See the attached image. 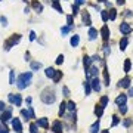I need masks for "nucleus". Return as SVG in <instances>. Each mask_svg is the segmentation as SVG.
Masks as SVG:
<instances>
[{"instance_id":"nucleus-1","label":"nucleus","mask_w":133,"mask_h":133,"mask_svg":"<svg viewBox=\"0 0 133 133\" xmlns=\"http://www.w3.org/2000/svg\"><path fill=\"white\" fill-rule=\"evenodd\" d=\"M31 77H33V74L31 73H24L19 75L18 81H16V86H18V89H25L27 86L30 84L31 81Z\"/></svg>"},{"instance_id":"nucleus-2","label":"nucleus","mask_w":133,"mask_h":133,"mask_svg":"<svg viewBox=\"0 0 133 133\" xmlns=\"http://www.w3.org/2000/svg\"><path fill=\"white\" fill-rule=\"evenodd\" d=\"M42 101L46 105H50V103H53L55 102V99H56V96H55V92L53 90H50V89H46V90L42 93Z\"/></svg>"},{"instance_id":"nucleus-3","label":"nucleus","mask_w":133,"mask_h":133,"mask_svg":"<svg viewBox=\"0 0 133 133\" xmlns=\"http://www.w3.org/2000/svg\"><path fill=\"white\" fill-rule=\"evenodd\" d=\"M19 40H21V36H19V34H13V36L11 37V39H9L6 43H5V49H6V50H9V49L13 46V44L19 43Z\"/></svg>"},{"instance_id":"nucleus-4","label":"nucleus","mask_w":133,"mask_h":133,"mask_svg":"<svg viewBox=\"0 0 133 133\" xmlns=\"http://www.w3.org/2000/svg\"><path fill=\"white\" fill-rule=\"evenodd\" d=\"M9 118H12V108H7V109H5L3 112H2V115H0V120L3 121H7Z\"/></svg>"},{"instance_id":"nucleus-5","label":"nucleus","mask_w":133,"mask_h":133,"mask_svg":"<svg viewBox=\"0 0 133 133\" xmlns=\"http://www.w3.org/2000/svg\"><path fill=\"white\" fill-rule=\"evenodd\" d=\"M120 31L123 34H130V33H132V27L127 24V22H123V24L120 25Z\"/></svg>"},{"instance_id":"nucleus-6","label":"nucleus","mask_w":133,"mask_h":133,"mask_svg":"<svg viewBox=\"0 0 133 133\" xmlns=\"http://www.w3.org/2000/svg\"><path fill=\"white\" fill-rule=\"evenodd\" d=\"M12 127L15 129V132H16V133H21V130H22L21 121H19L18 118H13V120H12Z\"/></svg>"},{"instance_id":"nucleus-7","label":"nucleus","mask_w":133,"mask_h":133,"mask_svg":"<svg viewBox=\"0 0 133 133\" xmlns=\"http://www.w3.org/2000/svg\"><path fill=\"white\" fill-rule=\"evenodd\" d=\"M101 34H102V39L105 40V42L109 39V30H108V25H107V24L101 28Z\"/></svg>"},{"instance_id":"nucleus-8","label":"nucleus","mask_w":133,"mask_h":133,"mask_svg":"<svg viewBox=\"0 0 133 133\" xmlns=\"http://www.w3.org/2000/svg\"><path fill=\"white\" fill-rule=\"evenodd\" d=\"M52 130L55 133H62V123L61 121H55L53 124H52Z\"/></svg>"},{"instance_id":"nucleus-9","label":"nucleus","mask_w":133,"mask_h":133,"mask_svg":"<svg viewBox=\"0 0 133 133\" xmlns=\"http://www.w3.org/2000/svg\"><path fill=\"white\" fill-rule=\"evenodd\" d=\"M99 83H101L99 79L95 77V79L92 80V89H93V90H96V92H99V90H101V84H99Z\"/></svg>"},{"instance_id":"nucleus-10","label":"nucleus","mask_w":133,"mask_h":133,"mask_svg":"<svg viewBox=\"0 0 133 133\" xmlns=\"http://www.w3.org/2000/svg\"><path fill=\"white\" fill-rule=\"evenodd\" d=\"M37 126L43 127V129H48V127H49L48 118H39V120H37Z\"/></svg>"},{"instance_id":"nucleus-11","label":"nucleus","mask_w":133,"mask_h":133,"mask_svg":"<svg viewBox=\"0 0 133 133\" xmlns=\"http://www.w3.org/2000/svg\"><path fill=\"white\" fill-rule=\"evenodd\" d=\"M126 99H127L126 95H120V96H117V99H115V103H117V105H124V103H126Z\"/></svg>"},{"instance_id":"nucleus-12","label":"nucleus","mask_w":133,"mask_h":133,"mask_svg":"<svg viewBox=\"0 0 133 133\" xmlns=\"http://www.w3.org/2000/svg\"><path fill=\"white\" fill-rule=\"evenodd\" d=\"M96 75H98V68H96V66H92L90 71L86 74V77H87V79H90V77H96Z\"/></svg>"},{"instance_id":"nucleus-13","label":"nucleus","mask_w":133,"mask_h":133,"mask_svg":"<svg viewBox=\"0 0 133 133\" xmlns=\"http://www.w3.org/2000/svg\"><path fill=\"white\" fill-rule=\"evenodd\" d=\"M127 44H129V40H127V37L124 36V37H123V39L120 40V50H126Z\"/></svg>"},{"instance_id":"nucleus-14","label":"nucleus","mask_w":133,"mask_h":133,"mask_svg":"<svg viewBox=\"0 0 133 133\" xmlns=\"http://www.w3.org/2000/svg\"><path fill=\"white\" fill-rule=\"evenodd\" d=\"M118 86H120V87H130V79H129V77H126V79L120 80Z\"/></svg>"},{"instance_id":"nucleus-15","label":"nucleus","mask_w":133,"mask_h":133,"mask_svg":"<svg viewBox=\"0 0 133 133\" xmlns=\"http://www.w3.org/2000/svg\"><path fill=\"white\" fill-rule=\"evenodd\" d=\"M21 102H22V99H21V95H13V105L15 107H21Z\"/></svg>"},{"instance_id":"nucleus-16","label":"nucleus","mask_w":133,"mask_h":133,"mask_svg":"<svg viewBox=\"0 0 133 133\" xmlns=\"http://www.w3.org/2000/svg\"><path fill=\"white\" fill-rule=\"evenodd\" d=\"M79 42H80V37L79 36H73V37H71V40H70V43H71V46H73V48L79 46Z\"/></svg>"},{"instance_id":"nucleus-17","label":"nucleus","mask_w":133,"mask_h":133,"mask_svg":"<svg viewBox=\"0 0 133 133\" xmlns=\"http://www.w3.org/2000/svg\"><path fill=\"white\" fill-rule=\"evenodd\" d=\"M96 37H98V31L95 30V28H90V30H89V39H90V40H95Z\"/></svg>"},{"instance_id":"nucleus-18","label":"nucleus","mask_w":133,"mask_h":133,"mask_svg":"<svg viewBox=\"0 0 133 133\" xmlns=\"http://www.w3.org/2000/svg\"><path fill=\"white\" fill-rule=\"evenodd\" d=\"M95 114H96L98 117H102V114H103V107L102 105H98L96 108H95Z\"/></svg>"},{"instance_id":"nucleus-19","label":"nucleus","mask_w":133,"mask_h":133,"mask_svg":"<svg viewBox=\"0 0 133 133\" xmlns=\"http://www.w3.org/2000/svg\"><path fill=\"white\" fill-rule=\"evenodd\" d=\"M55 73H56V70H53V68H46V75L50 77V79L55 77Z\"/></svg>"},{"instance_id":"nucleus-20","label":"nucleus","mask_w":133,"mask_h":133,"mask_svg":"<svg viewBox=\"0 0 133 133\" xmlns=\"http://www.w3.org/2000/svg\"><path fill=\"white\" fill-rule=\"evenodd\" d=\"M83 21L86 22V25H92L90 16H89V13H87V12H84V13H83Z\"/></svg>"},{"instance_id":"nucleus-21","label":"nucleus","mask_w":133,"mask_h":133,"mask_svg":"<svg viewBox=\"0 0 133 133\" xmlns=\"http://www.w3.org/2000/svg\"><path fill=\"white\" fill-rule=\"evenodd\" d=\"M21 115L24 117V120H30V118H31L30 111H28V109H22V111H21Z\"/></svg>"},{"instance_id":"nucleus-22","label":"nucleus","mask_w":133,"mask_h":133,"mask_svg":"<svg viewBox=\"0 0 133 133\" xmlns=\"http://www.w3.org/2000/svg\"><path fill=\"white\" fill-rule=\"evenodd\" d=\"M130 66H132V61L126 59V62H124V73H129V71H130Z\"/></svg>"},{"instance_id":"nucleus-23","label":"nucleus","mask_w":133,"mask_h":133,"mask_svg":"<svg viewBox=\"0 0 133 133\" xmlns=\"http://www.w3.org/2000/svg\"><path fill=\"white\" fill-rule=\"evenodd\" d=\"M90 132L92 133H98V132H99V120H98L96 123H95V124L90 127Z\"/></svg>"},{"instance_id":"nucleus-24","label":"nucleus","mask_w":133,"mask_h":133,"mask_svg":"<svg viewBox=\"0 0 133 133\" xmlns=\"http://www.w3.org/2000/svg\"><path fill=\"white\" fill-rule=\"evenodd\" d=\"M42 68V64L40 62H31V70L36 71V70H40Z\"/></svg>"},{"instance_id":"nucleus-25","label":"nucleus","mask_w":133,"mask_h":133,"mask_svg":"<svg viewBox=\"0 0 133 133\" xmlns=\"http://www.w3.org/2000/svg\"><path fill=\"white\" fill-rule=\"evenodd\" d=\"M33 7H34V9H36L37 12H42V5H40V3H39V2H36V0H34V2H33Z\"/></svg>"},{"instance_id":"nucleus-26","label":"nucleus","mask_w":133,"mask_h":133,"mask_svg":"<svg viewBox=\"0 0 133 133\" xmlns=\"http://www.w3.org/2000/svg\"><path fill=\"white\" fill-rule=\"evenodd\" d=\"M101 16H102V21H103V22H107V21L109 19V13H108V11H102Z\"/></svg>"},{"instance_id":"nucleus-27","label":"nucleus","mask_w":133,"mask_h":133,"mask_svg":"<svg viewBox=\"0 0 133 133\" xmlns=\"http://www.w3.org/2000/svg\"><path fill=\"white\" fill-rule=\"evenodd\" d=\"M61 77H62V73H61V71H56V73H55V77H53V81L58 83V81L61 80Z\"/></svg>"},{"instance_id":"nucleus-28","label":"nucleus","mask_w":133,"mask_h":133,"mask_svg":"<svg viewBox=\"0 0 133 133\" xmlns=\"http://www.w3.org/2000/svg\"><path fill=\"white\" fill-rule=\"evenodd\" d=\"M92 61H93V58H89V56H84V61H83V62H84V66H86V68H87V66H89V65L92 64Z\"/></svg>"},{"instance_id":"nucleus-29","label":"nucleus","mask_w":133,"mask_h":133,"mask_svg":"<svg viewBox=\"0 0 133 133\" xmlns=\"http://www.w3.org/2000/svg\"><path fill=\"white\" fill-rule=\"evenodd\" d=\"M90 90H92L90 83H87V81H86V83H84V92H86V95H89V93H90Z\"/></svg>"},{"instance_id":"nucleus-30","label":"nucleus","mask_w":133,"mask_h":133,"mask_svg":"<svg viewBox=\"0 0 133 133\" xmlns=\"http://www.w3.org/2000/svg\"><path fill=\"white\" fill-rule=\"evenodd\" d=\"M109 19H111V21H114V19H115V16H117V13H115V11H114V9H111V11H109Z\"/></svg>"},{"instance_id":"nucleus-31","label":"nucleus","mask_w":133,"mask_h":133,"mask_svg":"<svg viewBox=\"0 0 133 133\" xmlns=\"http://www.w3.org/2000/svg\"><path fill=\"white\" fill-rule=\"evenodd\" d=\"M9 83L11 84H15V73L11 71V75H9Z\"/></svg>"},{"instance_id":"nucleus-32","label":"nucleus","mask_w":133,"mask_h":133,"mask_svg":"<svg viewBox=\"0 0 133 133\" xmlns=\"http://www.w3.org/2000/svg\"><path fill=\"white\" fill-rule=\"evenodd\" d=\"M70 25H66V27H64V28H61V33H62V36H65V34H68V31H70Z\"/></svg>"},{"instance_id":"nucleus-33","label":"nucleus","mask_w":133,"mask_h":133,"mask_svg":"<svg viewBox=\"0 0 133 133\" xmlns=\"http://www.w3.org/2000/svg\"><path fill=\"white\" fill-rule=\"evenodd\" d=\"M53 7L56 9V11H58V12H61V13L64 12V11H62V7L59 6V3H58V2H53Z\"/></svg>"},{"instance_id":"nucleus-34","label":"nucleus","mask_w":133,"mask_h":133,"mask_svg":"<svg viewBox=\"0 0 133 133\" xmlns=\"http://www.w3.org/2000/svg\"><path fill=\"white\" fill-rule=\"evenodd\" d=\"M118 111H120L121 114H126V112H127V108H126V105H118Z\"/></svg>"},{"instance_id":"nucleus-35","label":"nucleus","mask_w":133,"mask_h":133,"mask_svg":"<svg viewBox=\"0 0 133 133\" xmlns=\"http://www.w3.org/2000/svg\"><path fill=\"white\" fill-rule=\"evenodd\" d=\"M66 108L70 109V111H74V109H75V103H74V102H68V103H66Z\"/></svg>"},{"instance_id":"nucleus-36","label":"nucleus","mask_w":133,"mask_h":133,"mask_svg":"<svg viewBox=\"0 0 133 133\" xmlns=\"http://www.w3.org/2000/svg\"><path fill=\"white\" fill-rule=\"evenodd\" d=\"M65 107H66V105H65L64 102L61 103V108H59V115H62L64 112H65Z\"/></svg>"},{"instance_id":"nucleus-37","label":"nucleus","mask_w":133,"mask_h":133,"mask_svg":"<svg viewBox=\"0 0 133 133\" xmlns=\"http://www.w3.org/2000/svg\"><path fill=\"white\" fill-rule=\"evenodd\" d=\"M30 132L31 133H37V123H36V124H31V126H30Z\"/></svg>"},{"instance_id":"nucleus-38","label":"nucleus","mask_w":133,"mask_h":133,"mask_svg":"<svg viewBox=\"0 0 133 133\" xmlns=\"http://www.w3.org/2000/svg\"><path fill=\"white\" fill-rule=\"evenodd\" d=\"M107 103H108V96H103L102 99H101V105H102V107H105Z\"/></svg>"},{"instance_id":"nucleus-39","label":"nucleus","mask_w":133,"mask_h":133,"mask_svg":"<svg viewBox=\"0 0 133 133\" xmlns=\"http://www.w3.org/2000/svg\"><path fill=\"white\" fill-rule=\"evenodd\" d=\"M62 62H64V55H59V56H58V59H56V64H58V65H61Z\"/></svg>"},{"instance_id":"nucleus-40","label":"nucleus","mask_w":133,"mask_h":133,"mask_svg":"<svg viewBox=\"0 0 133 133\" xmlns=\"http://www.w3.org/2000/svg\"><path fill=\"white\" fill-rule=\"evenodd\" d=\"M118 117H117V115H112V126H117V124H118Z\"/></svg>"},{"instance_id":"nucleus-41","label":"nucleus","mask_w":133,"mask_h":133,"mask_svg":"<svg viewBox=\"0 0 133 133\" xmlns=\"http://www.w3.org/2000/svg\"><path fill=\"white\" fill-rule=\"evenodd\" d=\"M66 24L70 25V27L73 25V16H71V15H70V16H66Z\"/></svg>"},{"instance_id":"nucleus-42","label":"nucleus","mask_w":133,"mask_h":133,"mask_svg":"<svg viewBox=\"0 0 133 133\" xmlns=\"http://www.w3.org/2000/svg\"><path fill=\"white\" fill-rule=\"evenodd\" d=\"M0 22H2V25H5V27H6V25H7V19L5 18V16H2V18H0Z\"/></svg>"},{"instance_id":"nucleus-43","label":"nucleus","mask_w":133,"mask_h":133,"mask_svg":"<svg viewBox=\"0 0 133 133\" xmlns=\"http://www.w3.org/2000/svg\"><path fill=\"white\" fill-rule=\"evenodd\" d=\"M77 12H79V5H73V15H75Z\"/></svg>"},{"instance_id":"nucleus-44","label":"nucleus","mask_w":133,"mask_h":133,"mask_svg":"<svg viewBox=\"0 0 133 133\" xmlns=\"http://www.w3.org/2000/svg\"><path fill=\"white\" fill-rule=\"evenodd\" d=\"M62 90H64V93H65V96H70V90H68V87H66V86H64V89H62Z\"/></svg>"},{"instance_id":"nucleus-45","label":"nucleus","mask_w":133,"mask_h":133,"mask_svg":"<svg viewBox=\"0 0 133 133\" xmlns=\"http://www.w3.org/2000/svg\"><path fill=\"white\" fill-rule=\"evenodd\" d=\"M28 111H30V115H31V118H36V115H34V109H33V108H31V107H30V108H28Z\"/></svg>"},{"instance_id":"nucleus-46","label":"nucleus","mask_w":133,"mask_h":133,"mask_svg":"<svg viewBox=\"0 0 133 133\" xmlns=\"http://www.w3.org/2000/svg\"><path fill=\"white\" fill-rule=\"evenodd\" d=\"M34 39H36V33H34V31H31V33H30V40H34Z\"/></svg>"},{"instance_id":"nucleus-47","label":"nucleus","mask_w":133,"mask_h":133,"mask_svg":"<svg viewBox=\"0 0 133 133\" xmlns=\"http://www.w3.org/2000/svg\"><path fill=\"white\" fill-rule=\"evenodd\" d=\"M130 124H132V120H126V121H124V126H126V127H129Z\"/></svg>"},{"instance_id":"nucleus-48","label":"nucleus","mask_w":133,"mask_h":133,"mask_svg":"<svg viewBox=\"0 0 133 133\" xmlns=\"http://www.w3.org/2000/svg\"><path fill=\"white\" fill-rule=\"evenodd\" d=\"M5 107H6L5 102H0V111H5Z\"/></svg>"},{"instance_id":"nucleus-49","label":"nucleus","mask_w":133,"mask_h":133,"mask_svg":"<svg viewBox=\"0 0 133 133\" xmlns=\"http://www.w3.org/2000/svg\"><path fill=\"white\" fill-rule=\"evenodd\" d=\"M86 0H75V5H83Z\"/></svg>"},{"instance_id":"nucleus-50","label":"nucleus","mask_w":133,"mask_h":133,"mask_svg":"<svg viewBox=\"0 0 133 133\" xmlns=\"http://www.w3.org/2000/svg\"><path fill=\"white\" fill-rule=\"evenodd\" d=\"M0 133H9V132H7L6 127H3V129H0Z\"/></svg>"},{"instance_id":"nucleus-51","label":"nucleus","mask_w":133,"mask_h":133,"mask_svg":"<svg viewBox=\"0 0 133 133\" xmlns=\"http://www.w3.org/2000/svg\"><path fill=\"white\" fill-rule=\"evenodd\" d=\"M126 3V0H117V5H124Z\"/></svg>"},{"instance_id":"nucleus-52","label":"nucleus","mask_w":133,"mask_h":133,"mask_svg":"<svg viewBox=\"0 0 133 133\" xmlns=\"http://www.w3.org/2000/svg\"><path fill=\"white\" fill-rule=\"evenodd\" d=\"M129 96L133 98V87H130V90H129Z\"/></svg>"},{"instance_id":"nucleus-53","label":"nucleus","mask_w":133,"mask_h":133,"mask_svg":"<svg viewBox=\"0 0 133 133\" xmlns=\"http://www.w3.org/2000/svg\"><path fill=\"white\" fill-rule=\"evenodd\" d=\"M102 133H109V130H103V132Z\"/></svg>"},{"instance_id":"nucleus-54","label":"nucleus","mask_w":133,"mask_h":133,"mask_svg":"<svg viewBox=\"0 0 133 133\" xmlns=\"http://www.w3.org/2000/svg\"><path fill=\"white\" fill-rule=\"evenodd\" d=\"M98 2H105V0H98Z\"/></svg>"}]
</instances>
